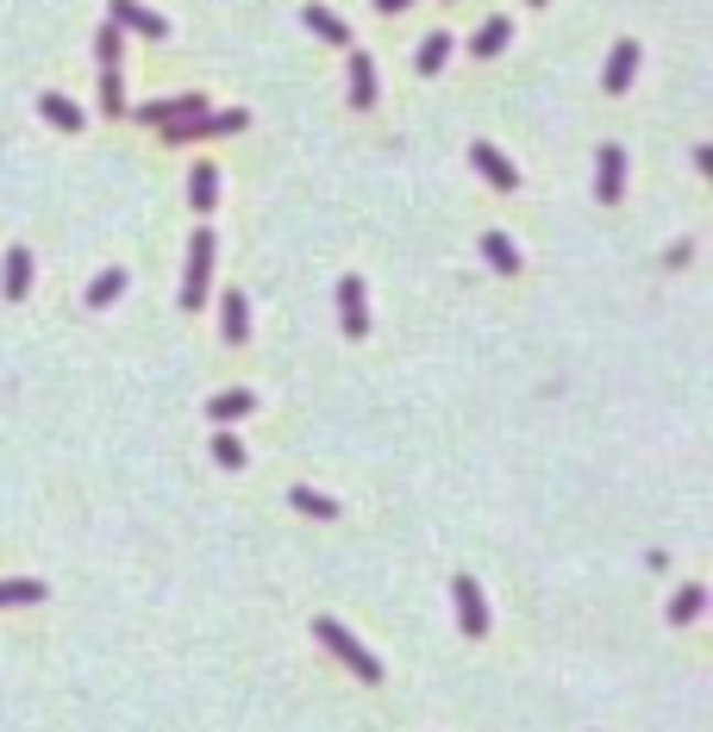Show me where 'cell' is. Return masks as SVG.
<instances>
[{
	"label": "cell",
	"mask_w": 713,
	"mask_h": 732,
	"mask_svg": "<svg viewBox=\"0 0 713 732\" xmlns=\"http://www.w3.org/2000/svg\"><path fill=\"white\" fill-rule=\"evenodd\" d=\"M313 638H320V645H326V652H338L350 664V670L364 676V682H382V664H376V657L364 652V645H357V638L345 633V626H338V620H313Z\"/></svg>",
	"instance_id": "obj_1"
},
{
	"label": "cell",
	"mask_w": 713,
	"mask_h": 732,
	"mask_svg": "<svg viewBox=\"0 0 713 732\" xmlns=\"http://www.w3.org/2000/svg\"><path fill=\"white\" fill-rule=\"evenodd\" d=\"M207 282H213V232H194L188 245V282H182V308H207Z\"/></svg>",
	"instance_id": "obj_2"
},
{
	"label": "cell",
	"mask_w": 713,
	"mask_h": 732,
	"mask_svg": "<svg viewBox=\"0 0 713 732\" xmlns=\"http://www.w3.org/2000/svg\"><path fill=\"white\" fill-rule=\"evenodd\" d=\"M107 20L119 32H138V39H170V20L151 13V7H138V0H107Z\"/></svg>",
	"instance_id": "obj_3"
},
{
	"label": "cell",
	"mask_w": 713,
	"mask_h": 732,
	"mask_svg": "<svg viewBox=\"0 0 713 732\" xmlns=\"http://www.w3.org/2000/svg\"><path fill=\"white\" fill-rule=\"evenodd\" d=\"M226 132H245V114H201V119H175V126H163L170 144H188V138H226Z\"/></svg>",
	"instance_id": "obj_4"
},
{
	"label": "cell",
	"mask_w": 713,
	"mask_h": 732,
	"mask_svg": "<svg viewBox=\"0 0 713 732\" xmlns=\"http://www.w3.org/2000/svg\"><path fill=\"white\" fill-rule=\"evenodd\" d=\"M201 114H213L207 95H175V100H144V107H138L144 126H175V119H201Z\"/></svg>",
	"instance_id": "obj_5"
},
{
	"label": "cell",
	"mask_w": 713,
	"mask_h": 732,
	"mask_svg": "<svg viewBox=\"0 0 713 732\" xmlns=\"http://www.w3.org/2000/svg\"><path fill=\"white\" fill-rule=\"evenodd\" d=\"M619 194H626V151H619V144H601L595 151V201L614 207Z\"/></svg>",
	"instance_id": "obj_6"
},
{
	"label": "cell",
	"mask_w": 713,
	"mask_h": 732,
	"mask_svg": "<svg viewBox=\"0 0 713 732\" xmlns=\"http://www.w3.org/2000/svg\"><path fill=\"white\" fill-rule=\"evenodd\" d=\"M469 163H476V170H483L501 194H514V189H520V170H514V163H507V157L495 151V144H488V138H476V144H469Z\"/></svg>",
	"instance_id": "obj_7"
},
{
	"label": "cell",
	"mask_w": 713,
	"mask_h": 732,
	"mask_svg": "<svg viewBox=\"0 0 713 732\" xmlns=\"http://www.w3.org/2000/svg\"><path fill=\"white\" fill-rule=\"evenodd\" d=\"M451 595H457V620H463V633H469V638H483V633H488V601H483V589H476L469 577H457V582H451Z\"/></svg>",
	"instance_id": "obj_8"
},
{
	"label": "cell",
	"mask_w": 713,
	"mask_h": 732,
	"mask_svg": "<svg viewBox=\"0 0 713 732\" xmlns=\"http://www.w3.org/2000/svg\"><path fill=\"white\" fill-rule=\"evenodd\" d=\"M338 313H345V338H364V332H369L364 276H345V282H338Z\"/></svg>",
	"instance_id": "obj_9"
},
{
	"label": "cell",
	"mask_w": 713,
	"mask_h": 732,
	"mask_svg": "<svg viewBox=\"0 0 713 732\" xmlns=\"http://www.w3.org/2000/svg\"><path fill=\"white\" fill-rule=\"evenodd\" d=\"M633 69H638V44L619 39L614 57H607V69H601V88H607V95H626V88H633Z\"/></svg>",
	"instance_id": "obj_10"
},
{
	"label": "cell",
	"mask_w": 713,
	"mask_h": 732,
	"mask_svg": "<svg viewBox=\"0 0 713 732\" xmlns=\"http://www.w3.org/2000/svg\"><path fill=\"white\" fill-rule=\"evenodd\" d=\"M219 332H226V345H245V338H251V301L238 289L219 301Z\"/></svg>",
	"instance_id": "obj_11"
},
{
	"label": "cell",
	"mask_w": 713,
	"mask_h": 732,
	"mask_svg": "<svg viewBox=\"0 0 713 732\" xmlns=\"http://www.w3.org/2000/svg\"><path fill=\"white\" fill-rule=\"evenodd\" d=\"M0 289H7V301H25L32 294V251H7V270H0Z\"/></svg>",
	"instance_id": "obj_12"
},
{
	"label": "cell",
	"mask_w": 713,
	"mask_h": 732,
	"mask_svg": "<svg viewBox=\"0 0 713 732\" xmlns=\"http://www.w3.org/2000/svg\"><path fill=\"white\" fill-rule=\"evenodd\" d=\"M350 107H376V63L350 51Z\"/></svg>",
	"instance_id": "obj_13"
},
{
	"label": "cell",
	"mask_w": 713,
	"mask_h": 732,
	"mask_svg": "<svg viewBox=\"0 0 713 732\" xmlns=\"http://www.w3.org/2000/svg\"><path fill=\"white\" fill-rule=\"evenodd\" d=\"M213 201H219V175H213V163H194L188 170V207L213 213Z\"/></svg>",
	"instance_id": "obj_14"
},
{
	"label": "cell",
	"mask_w": 713,
	"mask_h": 732,
	"mask_svg": "<svg viewBox=\"0 0 713 732\" xmlns=\"http://www.w3.org/2000/svg\"><path fill=\"white\" fill-rule=\"evenodd\" d=\"M483 257H488V270H501V276L520 270V251H514V238H507V232H483Z\"/></svg>",
	"instance_id": "obj_15"
},
{
	"label": "cell",
	"mask_w": 713,
	"mask_h": 732,
	"mask_svg": "<svg viewBox=\"0 0 713 732\" xmlns=\"http://www.w3.org/2000/svg\"><path fill=\"white\" fill-rule=\"evenodd\" d=\"M301 20H307V32H320V39L326 44H350V32H345V20H338V13H326V7H301Z\"/></svg>",
	"instance_id": "obj_16"
},
{
	"label": "cell",
	"mask_w": 713,
	"mask_h": 732,
	"mask_svg": "<svg viewBox=\"0 0 713 732\" xmlns=\"http://www.w3.org/2000/svg\"><path fill=\"white\" fill-rule=\"evenodd\" d=\"M251 407H257L251 388H226V395H213V401H207V413H213V420H245Z\"/></svg>",
	"instance_id": "obj_17"
},
{
	"label": "cell",
	"mask_w": 713,
	"mask_h": 732,
	"mask_svg": "<svg viewBox=\"0 0 713 732\" xmlns=\"http://www.w3.org/2000/svg\"><path fill=\"white\" fill-rule=\"evenodd\" d=\"M507 39H514V25H507V20H488L483 32L469 39V51H476V57H501V51H507Z\"/></svg>",
	"instance_id": "obj_18"
},
{
	"label": "cell",
	"mask_w": 713,
	"mask_h": 732,
	"mask_svg": "<svg viewBox=\"0 0 713 732\" xmlns=\"http://www.w3.org/2000/svg\"><path fill=\"white\" fill-rule=\"evenodd\" d=\"M95 57H100V69H119V57H126V32H119L114 20L95 32Z\"/></svg>",
	"instance_id": "obj_19"
},
{
	"label": "cell",
	"mask_w": 713,
	"mask_h": 732,
	"mask_svg": "<svg viewBox=\"0 0 713 732\" xmlns=\"http://www.w3.org/2000/svg\"><path fill=\"white\" fill-rule=\"evenodd\" d=\"M119 294H126V270H100L88 282V308H114Z\"/></svg>",
	"instance_id": "obj_20"
},
{
	"label": "cell",
	"mask_w": 713,
	"mask_h": 732,
	"mask_svg": "<svg viewBox=\"0 0 713 732\" xmlns=\"http://www.w3.org/2000/svg\"><path fill=\"white\" fill-rule=\"evenodd\" d=\"M701 607H707V589H701V582H689V589L676 595V607H670V626H694V620H701Z\"/></svg>",
	"instance_id": "obj_21"
},
{
	"label": "cell",
	"mask_w": 713,
	"mask_h": 732,
	"mask_svg": "<svg viewBox=\"0 0 713 732\" xmlns=\"http://www.w3.org/2000/svg\"><path fill=\"white\" fill-rule=\"evenodd\" d=\"M39 114L51 119V126H63V132H82V107H69L63 95H39Z\"/></svg>",
	"instance_id": "obj_22"
},
{
	"label": "cell",
	"mask_w": 713,
	"mask_h": 732,
	"mask_svg": "<svg viewBox=\"0 0 713 732\" xmlns=\"http://www.w3.org/2000/svg\"><path fill=\"white\" fill-rule=\"evenodd\" d=\"M20 601H44V582H39V577H13V582H0V607H20Z\"/></svg>",
	"instance_id": "obj_23"
},
{
	"label": "cell",
	"mask_w": 713,
	"mask_h": 732,
	"mask_svg": "<svg viewBox=\"0 0 713 732\" xmlns=\"http://www.w3.org/2000/svg\"><path fill=\"white\" fill-rule=\"evenodd\" d=\"M100 114H107V119L126 114V88H119V69H100Z\"/></svg>",
	"instance_id": "obj_24"
},
{
	"label": "cell",
	"mask_w": 713,
	"mask_h": 732,
	"mask_svg": "<svg viewBox=\"0 0 713 732\" xmlns=\"http://www.w3.org/2000/svg\"><path fill=\"white\" fill-rule=\"evenodd\" d=\"M213 463L219 470H245V444L231 439V432H213Z\"/></svg>",
	"instance_id": "obj_25"
},
{
	"label": "cell",
	"mask_w": 713,
	"mask_h": 732,
	"mask_svg": "<svg viewBox=\"0 0 713 732\" xmlns=\"http://www.w3.org/2000/svg\"><path fill=\"white\" fill-rule=\"evenodd\" d=\"M444 57H451V39H444V32H432V39L420 44V69H425V76H439Z\"/></svg>",
	"instance_id": "obj_26"
},
{
	"label": "cell",
	"mask_w": 713,
	"mask_h": 732,
	"mask_svg": "<svg viewBox=\"0 0 713 732\" xmlns=\"http://www.w3.org/2000/svg\"><path fill=\"white\" fill-rule=\"evenodd\" d=\"M289 502L301 507V514H313V520H332V514H338V502H326V495H313V488H294Z\"/></svg>",
	"instance_id": "obj_27"
},
{
	"label": "cell",
	"mask_w": 713,
	"mask_h": 732,
	"mask_svg": "<svg viewBox=\"0 0 713 732\" xmlns=\"http://www.w3.org/2000/svg\"><path fill=\"white\" fill-rule=\"evenodd\" d=\"M376 7H382V13H401V7H413V0H376Z\"/></svg>",
	"instance_id": "obj_28"
},
{
	"label": "cell",
	"mask_w": 713,
	"mask_h": 732,
	"mask_svg": "<svg viewBox=\"0 0 713 732\" xmlns=\"http://www.w3.org/2000/svg\"><path fill=\"white\" fill-rule=\"evenodd\" d=\"M532 7H544V0H532Z\"/></svg>",
	"instance_id": "obj_29"
}]
</instances>
